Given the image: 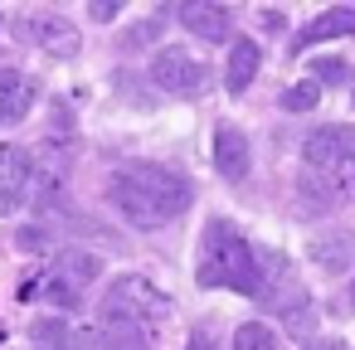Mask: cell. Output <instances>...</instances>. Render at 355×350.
<instances>
[{
  "mask_svg": "<svg viewBox=\"0 0 355 350\" xmlns=\"http://www.w3.org/2000/svg\"><path fill=\"white\" fill-rule=\"evenodd\" d=\"M30 185H35V161L20 146L0 141V214H15L25 204Z\"/></svg>",
  "mask_w": 355,
  "mask_h": 350,
  "instance_id": "7",
  "label": "cell"
},
{
  "mask_svg": "<svg viewBox=\"0 0 355 350\" xmlns=\"http://www.w3.org/2000/svg\"><path fill=\"white\" fill-rule=\"evenodd\" d=\"M195 277L205 287H229V292H243V297H263V248H253L239 229L214 219V224H205Z\"/></svg>",
  "mask_w": 355,
  "mask_h": 350,
  "instance_id": "2",
  "label": "cell"
},
{
  "mask_svg": "<svg viewBox=\"0 0 355 350\" xmlns=\"http://www.w3.org/2000/svg\"><path fill=\"white\" fill-rule=\"evenodd\" d=\"M263 301L272 306V316H277V326H282L287 335H302V340H306V335L316 331V306H311V297H306L297 282H287L282 292H268Z\"/></svg>",
  "mask_w": 355,
  "mask_h": 350,
  "instance_id": "8",
  "label": "cell"
},
{
  "mask_svg": "<svg viewBox=\"0 0 355 350\" xmlns=\"http://www.w3.org/2000/svg\"><path fill=\"white\" fill-rule=\"evenodd\" d=\"M306 350H350V345H345V340H326V335H311V340H306Z\"/></svg>",
  "mask_w": 355,
  "mask_h": 350,
  "instance_id": "20",
  "label": "cell"
},
{
  "mask_svg": "<svg viewBox=\"0 0 355 350\" xmlns=\"http://www.w3.org/2000/svg\"><path fill=\"white\" fill-rule=\"evenodd\" d=\"M350 103H355V98H350Z\"/></svg>",
  "mask_w": 355,
  "mask_h": 350,
  "instance_id": "24",
  "label": "cell"
},
{
  "mask_svg": "<svg viewBox=\"0 0 355 350\" xmlns=\"http://www.w3.org/2000/svg\"><path fill=\"white\" fill-rule=\"evenodd\" d=\"M35 98H40V83H35L30 73H20V69H6V64H0V127L20 122V117L35 107Z\"/></svg>",
  "mask_w": 355,
  "mask_h": 350,
  "instance_id": "11",
  "label": "cell"
},
{
  "mask_svg": "<svg viewBox=\"0 0 355 350\" xmlns=\"http://www.w3.org/2000/svg\"><path fill=\"white\" fill-rule=\"evenodd\" d=\"M25 297H40V301H49V306H59V311H78V306H83V292H78L69 277H59V272H44L40 282H30Z\"/></svg>",
  "mask_w": 355,
  "mask_h": 350,
  "instance_id": "14",
  "label": "cell"
},
{
  "mask_svg": "<svg viewBox=\"0 0 355 350\" xmlns=\"http://www.w3.org/2000/svg\"><path fill=\"white\" fill-rule=\"evenodd\" d=\"M258 64H263L258 44H253V40H243V35H234L229 69H224V83H229V93H248V83L258 78Z\"/></svg>",
  "mask_w": 355,
  "mask_h": 350,
  "instance_id": "13",
  "label": "cell"
},
{
  "mask_svg": "<svg viewBox=\"0 0 355 350\" xmlns=\"http://www.w3.org/2000/svg\"><path fill=\"white\" fill-rule=\"evenodd\" d=\"M340 35H355V6H331L326 15H316L297 40H292V49L302 54V49H311V44H326V40H340Z\"/></svg>",
  "mask_w": 355,
  "mask_h": 350,
  "instance_id": "12",
  "label": "cell"
},
{
  "mask_svg": "<svg viewBox=\"0 0 355 350\" xmlns=\"http://www.w3.org/2000/svg\"><path fill=\"white\" fill-rule=\"evenodd\" d=\"M311 73H316V83H350V64H340V59H311Z\"/></svg>",
  "mask_w": 355,
  "mask_h": 350,
  "instance_id": "18",
  "label": "cell"
},
{
  "mask_svg": "<svg viewBox=\"0 0 355 350\" xmlns=\"http://www.w3.org/2000/svg\"><path fill=\"white\" fill-rule=\"evenodd\" d=\"M321 103V83L316 78H302V83H292L287 93H282V107L287 112H306V107H316Z\"/></svg>",
  "mask_w": 355,
  "mask_h": 350,
  "instance_id": "17",
  "label": "cell"
},
{
  "mask_svg": "<svg viewBox=\"0 0 355 350\" xmlns=\"http://www.w3.org/2000/svg\"><path fill=\"white\" fill-rule=\"evenodd\" d=\"M214 166H219L224 180H243V175L253 170V146H248V137H243L234 122H224V127L214 132Z\"/></svg>",
  "mask_w": 355,
  "mask_h": 350,
  "instance_id": "10",
  "label": "cell"
},
{
  "mask_svg": "<svg viewBox=\"0 0 355 350\" xmlns=\"http://www.w3.org/2000/svg\"><path fill=\"white\" fill-rule=\"evenodd\" d=\"M263 30H282V10H263Z\"/></svg>",
  "mask_w": 355,
  "mask_h": 350,
  "instance_id": "22",
  "label": "cell"
},
{
  "mask_svg": "<svg viewBox=\"0 0 355 350\" xmlns=\"http://www.w3.org/2000/svg\"><path fill=\"white\" fill-rule=\"evenodd\" d=\"M54 272H59V277H69V282L83 292V287L98 277V258H93V253H83V248H64V253H59V263H54Z\"/></svg>",
  "mask_w": 355,
  "mask_h": 350,
  "instance_id": "15",
  "label": "cell"
},
{
  "mask_svg": "<svg viewBox=\"0 0 355 350\" xmlns=\"http://www.w3.org/2000/svg\"><path fill=\"white\" fill-rule=\"evenodd\" d=\"M15 35L30 44V49H44V54H54V59H73L78 54V30H73V20H64V15H54V10H30V15H20L15 20Z\"/></svg>",
  "mask_w": 355,
  "mask_h": 350,
  "instance_id": "5",
  "label": "cell"
},
{
  "mask_svg": "<svg viewBox=\"0 0 355 350\" xmlns=\"http://www.w3.org/2000/svg\"><path fill=\"white\" fill-rule=\"evenodd\" d=\"M171 316V301L161 297L156 282L127 272L107 287L103 306H98V331H122V335H156V326Z\"/></svg>",
  "mask_w": 355,
  "mask_h": 350,
  "instance_id": "3",
  "label": "cell"
},
{
  "mask_svg": "<svg viewBox=\"0 0 355 350\" xmlns=\"http://www.w3.org/2000/svg\"><path fill=\"white\" fill-rule=\"evenodd\" d=\"M209 64L195 59L190 49H161L151 54V83L161 93H175V98H190V93H205L209 88Z\"/></svg>",
  "mask_w": 355,
  "mask_h": 350,
  "instance_id": "4",
  "label": "cell"
},
{
  "mask_svg": "<svg viewBox=\"0 0 355 350\" xmlns=\"http://www.w3.org/2000/svg\"><path fill=\"white\" fill-rule=\"evenodd\" d=\"M180 25L205 40V44H229L234 40V15L224 6H209V0H195V6H180Z\"/></svg>",
  "mask_w": 355,
  "mask_h": 350,
  "instance_id": "9",
  "label": "cell"
},
{
  "mask_svg": "<svg viewBox=\"0 0 355 350\" xmlns=\"http://www.w3.org/2000/svg\"><path fill=\"white\" fill-rule=\"evenodd\" d=\"M117 10H122V0H98V6H93V15H98V20H112Z\"/></svg>",
  "mask_w": 355,
  "mask_h": 350,
  "instance_id": "21",
  "label": "cell"
},
{
  "mask_svg": "<svg viewBox=\"0 0 355 350\" xmlns=\"http://www.w3.org/2000/svg\"><path fill=\"white\" fill-rule=\"evenodd\" d=\"M107 200L132 229H161L190 209L195 185L175 166H127L107 180Z\"/></svg>",
  "mask_w": 355,
  "mask_h": 350,
  "instance_id": "1",
  "label": "cell"
},
{
  "mask_svg": "<svg viewBox=\"0 0 355 350\" xmlns=\"http://www.w3.org/2000/svg\"><path fill=\"white\" fill-rule=\"evenodd\" d=\"M345 297H350V306H355V277H350V292H345Z\"/></svg>",
  "mask_w": 355,
  "mask_h": 350,
  "instance_id": "23",
  "label": "cell"
},
{
  "mask_svg": "<svg viewBox=\"0 0 355 350\" xmlns=\"http://www.w3.org/2000/svg\"><path fill=\"white\" fill-rule=\"evenodd\" d=\"M185 350H219V340H214L209 331H195V335L185 340Z\"/></svg>",
  "mask_w": 355,
  "mask_h": 350,
  "instance_id": "19",
  "label": "cell"
},
{
  "mask_svg": "<svg viewBox=\"0 0 355 350\" xmlns=\"http://www.w3.org/2000/svg\"><path fill=\"white\" fill-rule=\"evenodd\" d=\"M234 350H282V345H277L272 326H263V321H243V326H234Z\"/></svg>",
  "mask_w": 355,
  "mask_h": 350,
  "instance_id": "16",
  "label": "cell"
},
{
  "mask_svg": "<svg viewBox=\"0 0 355 350\" xmlns=\"http://www.w3.org/2000/svg\"><path fill=\"white\" fill-rule=\"evenodd\" d=\"M302 161L311 175H336L355 161V127H316L302 141Z\"/></svg>",
  "mask_w": 355,
  "mask_h": 350,
  "instance_id": "6",
  "label": "cell"
}]
</instances>
